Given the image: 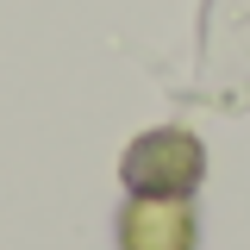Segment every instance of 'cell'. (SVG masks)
<instances>
[{
  "mask_svg": "<svg viewBox=\"0 0 250 250\" xmlns=\"http://www.w3.org/2000/svg\"><path fill=\"white\" fill-rule=\"evenodd\" d=\"M207 169V150L188 131H144L125 150V188L131 194H156V200H188Z\"/></svg>",
  "mask_w": 250,
  "mask_h": 250,
  "instance_id": "1",
  "label": "cell"
},
{
  "mask_svg": "<svg viewBox=\"0 0 250 250\" xmlns=\"http://www.w3.org/2000/svg\"><path fill=\"white\" fill-rule=\"evenodd\" d=\"M119 250H194V213L188 200L138 194L119 219Z\"/></svg>",
  "mask_w": 250,
  "mask_h": 250,
  "instance_id": "2",
  "label": "cell"
}]
</instances>
